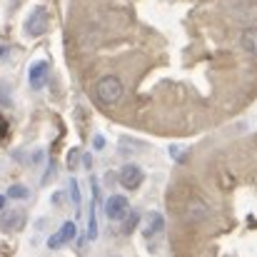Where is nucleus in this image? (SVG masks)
Wrapping results in <instances>:
<instances>
[{"instance_id":"dca6fc26","label":"nucleus","mask_w":257,"mask_h":257,"mask_svg":"<svg viewBox=\"0 0 257 257\" xmlns=\"http://www.w3.org/2000/svg\"><path fill=\"white\" fill-rule=\"evenodd\" d=\"M102 145H105V140H102V138L97 135V138H95V148H102Z\"/></svg>"},{"instance_id":"0eeeda50","label":"nucleus","mask_w":257,"mask_h":257,"mask_svg":"<svg viewBox=\"0 0 257 257\" xmlns=\"http://www.w3.org/2000/svg\"><path fill=\"white\" fill-rule=\"evenodd\" d=\"M207 217H210V205H207L205 200H200V197H192V200L187 202L185 220H187V222H202V220H207Z\"/></svg>"},{"instance_id":"4468645a","label":"nucleus","mask_w":257,"mask_h":257,"mask_svg":"<svg viewBox=\"0 0 257 257\" xmlns=\"http://www.w3.org/2000/svg\"><path fill=\"white\" fill-rule=\"evenodd\" d=\"M135 225H138V215L133 212V215H130V220H127V222L122 225V232H125V235H130V232L135 230Z\"/></svg>"},{"instance_id":"7ed1b4c3","label":"nucleus","mask_w":257,"mask_h":257,"mask_svg":"<svg viewBox=\"0 0 257 257\" xmlns=\"http://www.w3.org/2000/svg\"><path fill=\"white\" fill-rule=\"evenodd\" d=\"M78 237V227H75V222H63L60 225V230L58 232H53L50 237H48V250H60L63 245H68V242H73Z\"/></svg>"},{"instance_id":"6e6552de","label":"nucleus","mask_w":257,"mask_h":257,"mask_svg":"<svg viewBox=\"0 0 257 257\" xmlns=\"http://www.w3.org/2000/svg\"><path fill=\"white\" fill-rule=\"evenodd\" d=\"M165 230V217L160 215V212H150V217H148V225H145V237L150 240V237H158L160 232Z\"/></svg>"},{"instance_id":"2eb2a0df","label":"nucleus","mask_w":257,"mask_h":257,"mask_svg":"<svg viewBox=\"0 0 257 257\" xmlns=\"http://www.w3.org/2000/svg\"><path fill=\"white\" fill-rule=\"evenodd\" d=\"M78 158H80V153H78V150H73V153H70V158H68V163H70V168H75V163H78Z\"/></svg>"},{"instance_id":"1a4fd4ad","label":"nucleus","mask_w":257,"mask_h":257,"mask_svg":"<svg viewBox=\"0 0 257 257\" xmlns=\"http://www.w3.org/2000/svg\"><path fill=\"white\" fill-rule=\"evenodd\" d=\"M240 48L250 55H257V28H247L240 35Z\"/></svg>"},{"instance_id":"f257e3e1","label":"nucleus","mask_w":257,"mask_h":257,"mask_svg":"<svg viewBox=\"0 0 257 257\" xmlns=\"http://www.w3.org/2000/svg\"><path fill=\"white\" fill-rule=\"evenodd\" d=\"M125 95V85L117 75H102L97 83H95V97L102 102V105H117Z\"/></svg>"},{"instance_id":"9d476101","label":"nucleus","mask_w":257,"mask_h":257,"mask_svg":"<svg viewBox=\"0 0 257 257\" xmlns=\"http://www.w3.org/2000/svg\"><path fill=\"white\" fill-rule=\"evenodd\" d=\"M23 220H25V215L20 210H13V212H8V215L0 217V227L3 230H20L23 227Z\"/></svg>"},{"instance_id":"ddd939ff","label":"nucleus","mask_w":257,"mask_h":257,"mask_svg":"<svg viewBox=\"0 0 257 257\" xmlns=\"http://www.w3.org/2000/svg\"><path fill=\"white\" fill-rule=\"evenodd\" d=\"M70 197H73L75 207H80V187H78V180H70Z\"/></svg>"},{"instance_id":"39448f33","label":"nucleus","mask_w":257,"mask_h":257,"mask_svg":"<svg viewBox=\"0 0 257 257\" xmlns=\"http://www.w3.org/2000/svg\"><path fill=\"white\" fill-rule=\"evenodd\" d=\"M130 210V202L125 195H110L105 202V217L107 220H122Z\"/></svg>"},{"instance_id":"9b49d317","label":"nucleus","mask_w":257,"mask_h":257,"mask_svg":"<svg viewBox=\"0 0 257 257\" xmlns=\"http://www.w3.org/2000/svg\"><path fill=\"white\" fill-rule=\"evenodd\" d=\"M97 195H100V190H97ZM97 195H95V202H97ZM95 202L90 205V215H87V240L92 242L95 237H97V217H95Z\"/></svg>"},{"instance_id":"20e7f679","label":"nucleus","mask_w":257,"mask_h":257,"mask_svg":"<svg viewBox=\"0 0 257 257\" xmlns=\"http://www.w3.org/2000/svg\"><path fill=\"white\" fill-rule=\"evenodd\" d=\"M48 75H50V65L45 60H38L28 68V85L30 90H43L48 83Z\"/></svg>"},{"instance_id":"f03ea898","label":"nucleus","mask_w":257,"mask_h":257,"mask_svg":"<svg viewBox=\"0 0 257 257\" xmlns=\"http://www.w3.org/2000/svg\"><path fill=\"white\" fill-rule=\"evenodd\" d=\"M48 28H50V15H48V10H45V8H33L30 15L25 18V33H28L30 38H40V35L48 33Z\"/></svg>"},{"instance_id":"f3484780","label":"nucleus","mask_w":257,"mask_h":257,"mask_svg":"<svg viewBox=\"0 0 257 257\" xmlns=\"http://www.w3.org/2000/svg\"><path fill=\"white\" fill-rule=\"evenodd\" d=\"M0 210H5V195H0Z\"/></svg>"},{"instance_id":"f8f14e48","label":"nucleus","mask_w":257,"mask_h":257,"mask_svg":"<svg viewBox=\"0 0 257 257\" xmlns=\"http://www.w3.org/2000/svg\"><path fill=\"white\" fill-rule=\"evenodd\" d=\"M8 195H10L13 200H25V197H30V190H28L25 185H10V187H8Z\"/></svg>"},{"instance_id":"a211bd4d","label":"nucleus","mask_w":257,"mask_h":257,"mask_svg":"<svg viewBox=\"0 0 257 257\" xmlns=\"http://www.w3.org/2000/svg\"><path fill=\"white\" fill-rule=\"evenodd\" d=\"M3 53H5V48H0V55H3Z\"/></svg>"},{"instance_id":"423d86ee","label":"nucleus","mask_w":257,"mask_h":257,"mask_svg":"<svg viewBox=\"0 0 257 257\" xmlns=\"http://www.w3.org/2000/svg\"><path fill=\"white\" fill-rule=\"evenodd\" d=\"M117 182L125 187V190H138L143 185V170L138 165H122L120 175H117Z\"/></svg>"}]
</instances>
